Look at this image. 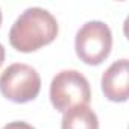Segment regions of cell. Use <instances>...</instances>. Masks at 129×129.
Instances as JSON below:
<instances>
[{"instance_id":"52a82bcc","label":"cell","mask_w":129,"mask_h":129,"mask_svg":"<svg viewBox=\"0 0 129 129\" xmlns=\"http://www.w3.org/2000/svg\"><path fill=\"white\" fill-rule=\"evenodd\" d=\"M2 129H35V127L26 121H11V123L5 124Z\"/></svg>"},{"instance_id":"ba28073f","label":"cell","mask_w":129,"mask_h":129,"mask_svg":"<svg viewBox=\"0 0 129 129\" xmlns=\"http://www.w3.org/2000/svg\"><path fill=\"white\" fill-rule=\"evenodd\" d=\"M3 61H5V47H3L2 43H0V67H2Z\"/></svg>"},{"instance_id":"8992f818","label":"cell","mask_w":129,"mask_h":129,"mask_svg":"<svg viewBox=\"0 0 129 129\" xmlns=\"http://www.w3.org/2000/svg\"><path fill=\"white\" fill-rule=\"evenodd\" d=\"M61 129H99L97 114L88 105L73 106L64 112Z\"/></svg>"},{"instance_id":"9c48e42d","label":"cell","mask_w":129,"mask_h":129,"mask_svg":"<svg viewBox=\"0 0 129 129\" xmlns=\"http://www.w3.org/2000/svg\"><path fill=\"white\" fill-rule=\"evenodd\" d=\"M0 24H2V11H0Z\"/></svg>"},{"instance_id":"6da1fadb","label":"cell","mask_w":129,"mask_h":129,"mask_svg":"<svg viewBox=\"0 0 129 129\" xmlns=\"http://www.w3.org/2000/svg\"><path fill=\"white\" fill-rule=\"evenodd\" d=\"M58 30L56 18L47 9L34 6L21 12L14 21L9 30V43L17 52L30 53L50 44L58 37Z\"/></svg>"},{"instance_id":"7a4b0ae2","label":"cell","mask_w":129,"mask_h":129,"mask_svg":"<svg viewBox=\"0 0 129 129\" xmlns=\"http://www.w3.org/2000/svg\"><path fill=\"white\" fill-rule=\"evenodd\" d=\"M91 88L88 79L78 70H62L56 73L50 84V102L59 112H66L73 106L88 105Z\"/></svg>"},{"instance_id":"3957f363","label":"cell","mask_w":129,"mask_h":129,"mask_svg":"<svg viewBox=\"0 0 129 129\" xmlns=\"http://www.w3.org/2000/svg\"><path fill=\"white\" fill-rule=\"evenodd\" d=\"M41 90L40 73L27 64L15 62L0 75V93L11 102L27 103L35 100Z\"/></svg>"},{"instance_id":"5b68a950","label":"cell","mask_w":129,"mask_h":129,"mask_svg":"<svg viewBox=\"0 0 129 129\" xmlns=\"http://www.w3.org/2000/svg\"><path fill=\"white\" fill-rule=\"evenodd\" d=\"M102 91L111 102H126L129 97V61L112 62L102 75Z\"/></svg>"},{"instance_id":"277c9868","label":"cell","mask_w":129,"mask_h":129,"mask_svg":"<svg viewBox=\"0 0 129 129\" xmlns=\"http://www.w3.org/2000/svg\"><path fill=\"white\" fill-rule=\"evenodd\" d=\"M76 55L88 66H99L111 53L112 34L106 23L93 20L87 21L75 38Z\"/></svg>"}]
</instances>
